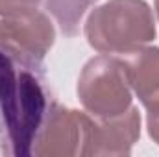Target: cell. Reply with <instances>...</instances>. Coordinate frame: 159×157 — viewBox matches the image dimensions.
I'll use <instances>...</instances> for the list:
<instances>
[{"mask_svg": "<svg viewBox=\"0 0 159 157\" xmlns=\"http://www.w3.org/2000/svg\"><path fill=\"white\" fill-rule=\"evenodd\" d=\"M41 67L22 63L0 50V133L11 144V154H30L34 137L50 104Z\"/></svg>", "mask_w": 159, "mask_h": 157, "instance_id": "6da1fadb", "label": "cell"}, {"mask_svg": "<svg viewBox=\"0 0 159 157\" xmlns=\"http://www.w3.org/2000/svg\"><path fill=\"white\" fill-rule=\"evenodd\" d=\"M154 11L146 0H107L85 20L91 48L107 56H126L156 39Z\"/></svg>", "mask_w": 159, "mask_h": 157, "instance_id": "7a4b0ae2", "label": "cell"}, {"mask_svg": "<svg viewBox=\"0 0 159 157\" xmlns=\"http://www.w3.org/2000/svg\"><path fill=\"white\" fill-rule=\"evenodd\" d=\"M76 91L85 113L96 118L122 115L131 107L133 100L122 61L107 54L85 63Z\"/></svg>", "mask_w": 159, "mask_h": 157, "instance_id": "3957f363", "label": "cell"}, {"mask_svg": "<svg viewBox=\"0 0 159 157\" xmlns=\"http://www.w3.org/2000/svg\"><path fill=\"white\" fill-rule=\"evenodd\" d=\"M56 41V28L43 11L0 17V50L22 63L41 67Z\"/></svg>", "mask_w": 159, "mask_h": 157, "instance_id": "277c9868", "label": "cell"}, {"mask_svg": "<svg viewBox=\"0 0 159 157\" xmlns=\"http://www.w3.org/2000/svg\"><path fill=\"white\" fill-rule=\"evenodd\" d=\"M85 129L87 113L52 102L34 137L30 154L37 157L81 155L85 144Z\"/></svg>", "mask_w": 159, "mask_h": 157, "instance_id": "5b68a950", "label": "cell"}, {"mask_svg": "<svg viewBox=\"0 0 159 157\" xmlns=\"http://www.w3.org/2000/svg\"><path fill=\"white\" fill-rule=\"evenodd\" d=\"M141 137V115L129 107L122 115L96 118L87 113L85 144L81 155H129Z\"/></svg>", "mask_w": 159, "mask_h": 157, "instance_id": "8992f818", "label": "cell"}, {"mask_svg": "<svg viewBox=\"0 0 159 157\" xmlns=\"http://www.w3.org/2000/svg\"><path fill=\"white\" fill-rule=\"evenodd\" d=\"M122 67L131 91L144 107L159 102V48L143 46L122 56Z\"/></svg>", "mask_w": 159, "mask_h": 157, "instance_id": "52a82bcc", "label": "cell"}, {"mask_svg": "<svg viewBox=\"0 0 159 157\" xmlns=\"http://www.w3.org/2000/svg\"><path fill=\"white\" fill-rule=\"evenodd\" d=\"M98 0H44V7L67 37H76L83 15Z\"/></svg>", "mask_w": 159, "mask_h": 157, "instance_id": "ba28073f", "label": "cell"}, {"mask_svg": "<svg viewBox=\"0 0 159 157\" xmlns=\"http://www.w3.org/2000/svg\"><path fill=\"white\" fill-rule=\"evenodd\" d=\"M41 0H0V17H17L37 11Z\"/></svg>", "mask_w": 159, "mask_h": 157, "instance_id": "9c48e42d", "label": "cell"}, {"mask_svg": "<svg viewBox=\"0 0 159 157\" xmlns=\"http://www.w3.org/2000/svg\"><path fill=\"white\" fill-rule=\"evenodd\" d=\"M146 109V128H148V135L150 139L159 144V102L154 105L144 107Z\"/></svg>", "mask_w": 159, "mask_h": 157, "instance_id": "30bf717a", "label": "cell"}, {"mask_svg": "<svg viewBox=\"0 0 159 157\" xmlns=\"http://www.w3.org/2000/svg\"><path fill=\"white\" fill-rule=\"evenodd\" d=\"M156 13H157V20H159V0H156Z\"/></svg>", "mask_w": 159, "mask_h": 157, "instance_id": "8fae6325", "label": "cell"}]
</instances>
